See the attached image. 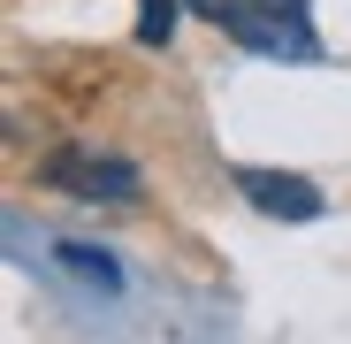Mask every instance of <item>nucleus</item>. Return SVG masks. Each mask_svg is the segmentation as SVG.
<instances>
[{
    "label": "nucleus",
    "mask_w": 351,
    "mask_h": 344,
    "mask_svg": "<svg viewBox=\"0 0 351 344\" xmlns=\"http://www.w3.org/2000/svg\"><path fill=\"white\" fill-rule=\"evenodd\" d=\"M237 192H245V207H260L275 222H313L321 214V192L306 176H290V168H237Z\"/></svg>",
    "instance_id": "3"
},
{
    "label": "nucleus",
    "mask_w": 351,
    "mask_h": 344,
    "mask_svg": "<svg viewBox=\"0 0 351 344\" xmlns=\"http://www.w3.org/2000/svg\"><path fill=\"white\" fill-rule=\"evenodd\" d=\"M199 23L221 38H237L267 62H321V31H313V0H184Z\"/></svg>",
    "instance_id": "1"
},
{
    "label": "nucleus",
    "mask_w": 351,
    "mask_h": 344,
    "mask_svg": "<svg viewBox=\"0 0 351 344\" xmlns=\"http://www.w3.org/2000/svg\"><path fill=\"white\" fill-rule=\"evenodd\" d=\"M168 31H176V0H145L138 8V46H168Z\"/></svg>",
    "instance_id": "5"
},
{
    "label": "nucleus",
    "mask_w": 351,
    "mask_h": 344,
    "mask_svg": "<svg viewBox=\"0 0 351 344\" xmlns=\"http://www.w3.org/2000/svg\"><path fill=\"white\" fill-rule=\"evenodd\" d=\"M46 184L69 192V199H107V207H130L138 199V168L123 153H99V146H62L46 161Z\"/></svg>",
    "instance_id": "2"
},
{
    "label": "nucleus",
    "mask_w": 351,
    "mask_h": 344,
    "mask_svg": "<svg viewBox=\"0 0 351 344\" xmlns=\"http://www.w3.org/2000/svg\"><path fill=\"white\" fill-rule=\"evenodd\" d=\"M53 260H62V268H69V275L84 283V291H92V299H99V291H107V299L123 291L114 260H107V253H92V245H77V238H53Z\"/></svg>",
    "instance_id": "4"
}]
</instances>
